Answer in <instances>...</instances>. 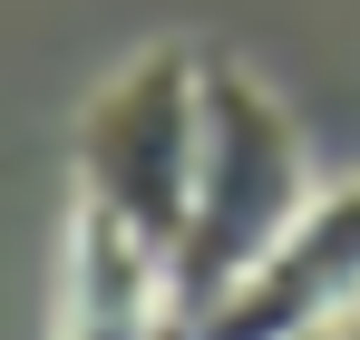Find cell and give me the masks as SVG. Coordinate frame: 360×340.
<instances>
[{
	"label": "cell",
	"mask_w": 360,
	"mask_h": 340,
	"mask_svg": "<svg viewBox=\"0 0 360 340\" xmlns=\"http://www.w3.org/2000/svg\"><path fill=\"white\" fill-rule=\"evenodd\" d=\"M302 204H311V166H302V126L283 117V98H273L253 68H234V58H205L195 195H185V233L166 243L176 331L195 311H214V301L302 224Z\"/></svg>",
	"instance_id": "1"
},
{
	"label": "cell",
	"mask_w": 360,
	"mask_h": 340,
	"mask_svg": "<svg viewBox=\"0 0 360 340\" xmlns=\"http://www.w3.org/2000/svg\"><path fill=\"white\" fill-rule=\"evenodd\" d=\"M195 146H205V58L176 39L136 49L78 117V204L117 214L127 233H146L166 253L185 233Z\"/></svg>",
	"instance_id": "2"
},
{
	"label": "cell",
	"mask_w": 360,
	"mask_h": 340,
	"mask_svg": "<svg viewBox=\"0 0 360 340\" xmlns=\"http://www.w3.org/2000/svg\"><path fill=\"white\" fill-rule=\"evenodd\" d=\"M351 311H360V185H331L214 311L185 321V340H331Z\"/></svg>",
	"instance_id": "3"
},
{
	"label": "cell",
	"mask_w": 360,
	"mask_h": 340,
	"mask_svg": "<svg viewBox=\"0 0 360 340\" xmlns=\"http://www.w3.org/2000/svg\"><path fill=\"white\" fill-rule=\"evenodd\" d=\"M59 340H185L176 301H166V253L146 233H127L117 214H98V204H78V224H68Z\"/></svg>",
	"instance_id": "4"
},
{
	"label": "cell",
	"mask_w": 360,
	"mask_h": 340,
	"mask_svg": "<svg viewBox=\"0 0 360 340\" xmlns=\"http://www.w3.org/2000/svg\"><path fill=\"white\" fill-rule=\"evenodd\" d=\"M331 340H360V311H351V321H341V331H331Z\"/></svg>",
	"instance_id": "5"
}]
</instances>
